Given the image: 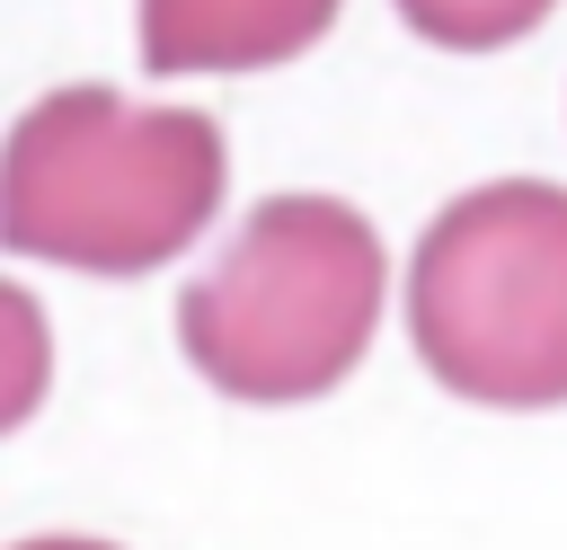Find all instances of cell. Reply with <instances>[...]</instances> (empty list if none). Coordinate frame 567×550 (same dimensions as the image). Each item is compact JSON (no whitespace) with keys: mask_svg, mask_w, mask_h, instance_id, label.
<instances>
[{"mask_svg":"<svg viewBox=\"0 0 567 550\" xmlns=\"http://www.w3.org/2000/svg\"><path fill=\"white\" fill-rule=\"evenodd\" d=\"M221 124L195 106H133L115 89H53L18 115L0 169V231L27 266L151 275L221 213Z\"/></svg>","mask_w":567,"mask_h":550,"instance_id":"obj_1","label":"cell"},{"mask_svg":"<svg viewBox=\"0 0 567 550\" xmlns=\"http://www.w3.org/2000/svg\"><path fill=\"white\" fill-rule=\"evenodd\" d=\"M381 319V231L337 195H275L177 302L186 364L248 408L337 390Z\"/></svg>","mask_w":567,"mask_h":550,"instance_id":"obj_2","label":"cell"},{"mask_svg":"<svg viewBox=\"0 0 567 550\" xmlns=\"http://www.w3.org/2000/svg\"><path fill=\"white\" fill-rule=\"evenodd\" d=\"M408 337L470 408H567V186L452 195L408 266Z\"/></svg>","mask_w":567,"mask_h":550,"instance_id":"obj_3","label":"cell"},{"mask_svg":"<svg viewBox=\"0 0 567 550\" xmlns=\"http://www.w3.org/2000/svg\"><path fill=\"white\" fill-rule=\"evenodd\" d=\"M346 0H142V62L151 71H266L310 53Z\"/></svg>","mask_w":567,"mask_h":550,"instance_id":"obj_4","label":"cell"},{"mask_svg":"<svg viewBox=\"0 0 567 550\" xmlns=\"http://www.w3.org/2000/svg\"><path fill=\"white\" fill-rule=\"evenodd\" d=\"M549 9L558 0H399V18L443 53H496V44L532 35Z\"/></svg>","mask_w":567,"mask_h":550,"instance_id":"obj_5","label":"cell"},{"mask_svg":"<svg viewBox=\"0 0 567 550\" xmlns=\"http://www.w3.org/2000/svg\"><path fill=\"white\" fill-rule=\"evenodd\" d=\"M18 550H106V541H18Z\"/></svg>","mask_w":567,"mask_h":550,"instance_id":"obj_6","label":"cell"}]
</instances>
